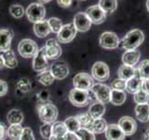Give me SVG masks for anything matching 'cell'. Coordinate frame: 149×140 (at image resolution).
Instances as JSON below:
<instances>
[{
	"mask_svg": "<svg viewBox=\"0 0 149 140\" xmlns=\"http://www.w3.org/2000/svg\"><path fill=\"white\" fill-rule=\"evenodd\" d=\"M144 40V35L143 31L139 29H133L127 33L123 39L121 40L122 48L126 50H134L141 45Z\"/></svg>",
	"mask_w": 149,
	"mask_h": 140,
	"instance_id": "6da1fadb",
	"label": "cell"
},
{
	"mask_svg": "<svg viewBox=\"0 0 149 140\" xmlns=\"http://www.w3.org/2000/svg\"><path fill=\"white\" fill-rule=\"evenodd\" d=\"M38 115L44 123H53L58 118V109L54 105L47 103L38 107Z\"/></svg>",
	"mask_w": 149,
	"mask_h": 140,
	"instance_id": "7a4b0ae2",
	"label": "cell"
},
{
	"mask_svg": "<svg viewBox=\"0 0 149 140\" xmlns=\"http://www.w3.org/2000/svg\"><path fill=\"white\" fill-rule=\"evenodd\" d=\"M25 14L30 22L36 23L43 21L46 16V8L40 3H32L27 7Z\"/></svg>",
	"mask_w": 149,
	"mask_h": 140,
	"instance_id": "3957f363",
	"label": "cell"
},
{
	"mask_svg": "<svg viewBox=\"0 0 149 140\" xmlns=\"http://www.w3.org/2000/svg\"><path fill=\"white\" fill-rule=\"evenodd\" d=\"M19 53L23 58H33L38 52V46L36 42L30 38H24L20 41L18 45Z\"/></svg>",
	"mask_w": 149,
	"mask_h": 140,
	"instance_id": "277c9868",
	"label": "cell"
},
{
	"mask_svg": "<svg viewBox=\"0 0 149 140\" xmlns=\"http://www.w3.org/2000/svg\"><path fill=\"white\" fill-rule=\"evenodd\" d=\"M69 100L72 105L77 107L86 106L91 102V98L88 91L78 90V89H73L69 93Z\"/></svg>",
	"mask_w": 149,
	"mask_h": 140,
	"instance_id": "5b68a950",
	"label": "cell"
},
{
	"mask_svg": "<svg viewBox=\"0 0 149 140\" xmlns=\"http://www.w3.org/2000/svg\"><path fill=\"white\" fill-rule=\"evenodd\" d=\"M73 84H74V87L76 89L88 91V92L91 90L92 86L94 85L92 77L90 74L85 73V72L77 73L73 78Z\"/></svg>",
	"mask_w": 149,
	"mask_h": 140,
	"instance_id": "8992f818",
	"label": "cell"
},
{
	"mask_svg": "<svg viewBox=\"0 0 149 140\" xmlns=\"http://www.w3.org/2000/svg\"><path fill=\"white\" fill-rule=\"evenodd\" d=\"M99 43L102 48L106 50H115L119 46V38L113 32H104L100 36Z\"/></svg>",
	"mask_w": 149,
	"mask_h": 140,
	"instance_id": "52a82bcc",
	"label": "cell"
},
{
	"mask_svg": "<svg viewBox=\"0 0 149 140\" xmlns=\"http://www.w3.org/2000/svg\"><path fill=\"white\" fill-rule=\"evenodd\" d=\"M77 28L74 23H67L63 26L61 31L57 34V40L60 43L66 44L71 42L77 36Z\"/></svg>",
	"mask_w": 149,
	"mask_h": 140,
	"instance_id": "ba28073f",
	"label": "cell"
},
{
	"mask_svg": "<svg viewBox=\"0 0 149 140\" xmlns=\"http://www.w3.org/2000/svg\"><path fill=\"white\" fill-rule=\"evenodd\" d=\"M111 88L107 85L102 83L94 84L91 88V92L94 93V96L97 101L101 103H108L110 102V95H111Z\"/></svg>",
	"mask_w": 149,
	"mask_h": 140,
	"instance_id": "9c48e42d",
	"label": "cell"
},
{
	"mask_svg": "<svg viewBox=\"0 0 149 140\" xmlns=\"http://www.w3.org/2000/svg\"><path fill=\"white\" fill-rule=\"evenodd\" d=\"M92 77L98 81H106L110 77L109 67L104 62H97L91 68Z\"/></svg>",
	"mask_w": 149,
	"mask_h": 140,
	"instance_id": "30bf717a",
	"label": "cell"
},
{
	"mask_svg": "<svg viewBox=\"0 0 149 140\" xmlns=\"http://www.w3.org/2000/svg\"><path fill=\"white\" fill-rule=\"evenodd\" d=\"M46 57L50 60H56L62 55V48L59 44L58 40L50 38L47 40L46 45L44 46Z\"/></svg>",
	"mask_w": 149,
	"mask_h": 140,
	"instance_id": "8fae6325",
	"label": "cell"
},
{
	"mask_svg": "<svg viewBox=\"0 0 149 140\" xmlns=\"http://www.w3.org/2000/svg\"><path fill=\"white\" fill-rule=\"evenodd\" d=\"M86 14L88 15V19L91 20V23H94V24L102 23L106 18L105 12L98 5H94V6L88 8L86 10Z\"/></svg>",
	"mask_w": 149,
	"mask_h": 140,
	"instance_id": "7c38bea8",
	"label": "cell"
},
{
	"mask_svg": "<svg viewBox=\"0 0 149 140\" xmlns=\"http://www.w3.org/2000/svg\"><path fill=\"white\" fill-rule=\"evenodd\" d=\"M47 59L48 58L46 57L44 47H42L38 50V52L33 57V69L38 73L46 70L48 68V60Z\"/></svg>",
	"mask_w": 149,
	"mask_h": 140,
	"instance_id": "4fadbf2b",
	"label": "cell"
},
{
	"mask_svg": "<svg viewBox=\"0 0 149 140\" xmlns=\"http://www.w3.org/2000/svg\"><path fill=\"white\" fill-rule=\"evenodd\" d=\"M50 72L56 79H63L69 75V68L63 61H58L50 66Z\"/></svg>",
	"mask_w": 149,
	"mask_h": 140,
	"instance_id": "5bb4252c",
	"label": "cell"
},
{
	"mask_svg": "<svg viewBox=\"0 0 149 140\" xmlns=\"http://www.w3.org/2000/svg\"><path fill=\"white\" fill-rule=\"evenodd\" d=\"M74 25L79 32H86L91 28V22L86 12H78L74 17Z\"/></svg>",
	"mask_w": 149,
	"mask_h": 140,
	"instance_id": "9a60e30c",
	"label": "cell"
},
{
	"mask_svg": "<svg viewBox=\"0 0 149 140\" xmlns=\"http://www.w3.org/2000/svg\"><path fill=\"white\" fill-rule=\"evenodd\" d=\"M118 126L123 131L125 135H132L137 130V123L133 118L130 117H122L118 121Z\"/></svg>",
	"mask_w": 149,
	"mask_h": 140,
	"instance_id": "2e32d148",
	"label": "cell"
},
{
	"mask_svg": "<svg viewBox=\"0 0 149 140\" xmlns=\"http://www.w3.org/2000/svg\"><path fill=\"white\" fill-rule=\"evenodd\" d=\"M142 82H143V78H141L139 74L138 69H135V75L130 78L129 80L126 81V90L130 93H136L141 90V86H142Z\"/></svg>",
	"mask_w": 149,
	"mask_h": 140,
	"instance_id": "e0dca14e",
	"label": "cell"
},
{
	"mask_svg": "<svg viewBox=\"0 0 149 140\" xmlns=\"http://www.w3.org/2000/svg\"><path fill=\"white\" fill-rule=\"evenodd\" d=\"M13 38V33L9 29H0V51H5L10 50L11 40Z\"/></svg>",
	"mask_w": 149,
	"mask_h": 140,
	"instance_id": "ac0fdd59",
	"label": "cell"
},
{
	"mask_svg": "<svg viewBox=\"0 0 149 140\" xmlns=\"http://www.w3.org/2000/svg\"><path fill=\"white\" fill-rule=\"evenodd\" d=\"M125 134L120 129L118 124H109L105 131V137L107 140H124Z\"/></svg>",
	"mask_w": 149,
	"mask_h": 140,
	"instance_id": "d6986e66",
	"label": "cell"
},
{
	"mask_svg": "<svg viewBox=\"0 0 149 140\" xmlns=\"http://www.w3.org/2000/svg\"><path fill=\"white\" fill-rule=\"evenodd\" d=\"M140 57H141V52L139 50H127L122 55V62L126 65L134 66L138 64Z\"/></svg>",
	"mask_w": 149,
	"mask_h": 140,
	"instance_id": "ffe728a7",
	"label": "cell"
},
{
	"mask_svg": "<svg viewBox=\"0 0 149 140\" xmlns=\"http://www.w3.org/2000/svg\"><path fill=\"white\" fill-rule=\"evenodd\" d=\"M105 113V106L104 103L99 101L92 103L91 106L88 108V114L93 120H97L102 118Z\"/></svg>",
	"mask_w": 149,
	"mask_h": 140,
	"instance_id": "44dd1931",
	"label": "cell"
},
{
	"mask_svg": "<svg viewBox=\"0 0 149 140\" xmlns=\"http://www.w3.org/2000/svg\"><path fill=\"white\" fill-rule=\"evenodd\" d=\"M34 32H35L36 36L40 37V38L48 36L51 32L48 20H43L39 22L35 23L34 24Z\"/></svg>",
	"mask_w": 149,
	"mask_h": 140,
	"instance_id": "7402d4cb",
	"label": "cell"
},
{
	"mask_svg": "<svg viewBox=\"0 0 149 140\" xmlns=\"http://www.w3.org/2000/svg\"><path fill=\"white\" fill-rule=\"evenodd\" d=\"M136 118L142 123H147L149 120V105L141 104L135 106Z\"/></svg>",
	"mask_w": 149,
	"mask_h": 140,
	"instance_id": "603a6c76",
	"label": "cell"
},
{
	"mask_svg": "<svg viewBox=\"0 0 149 140\" xmlns=\"http://www.w3.org/2000/svg\"><path fill=\"white\" fill-rule=\"evenodd\" d=\"M107 126L108 125H107L106 120L102 118H100L97 120H93L88 130L93 134H102V133H105Z\"/></svg>",
	"mask_w": 149,
	"mask_h": 140,
	"instance_id": "cb8c5ba5",
	"label": "cell"
},
{
	"mask_svg": "<svg viewBox=\"0 0 149 140\" xmlns=\"http://www.w3.org/2000/svg\"><path fill=\"white\" fill-rule=\"evenodd\" d=\"M22 130L23 128L21 124H10L7 130V136L10 140H20Z\"/></svg>",
	"mask_w": 149,
	"mask_h": 140,
	"instance_id": "d4e9b609",
	"label": "cell"
},
{
	"mask_svg": "<svg viewBox=\"0 0 149 140\" xmlns=\"http://www.w3.org/2000/svg\"><path fill=\"white\" fill-rule=\"evenodd\" d=\"M3 59H4V63H5V66L8 68H15L18 65V61L16 58V55L14 53V51L9 50L3 52Z\"/></svg>",
	"mask_w": 149,
	"mask_h": 140,
	"instance_id": "484cf974",
	"label": "cell"
},
{
	"mask_svg": "<svg viewBox=\"0 0 149 140\" xmlns=\"http://www.w3.org/2000/svg\"><path fill=\"white\" fill-rule=\"evenodd\" d=\"M118 77L123 80H129L135 75V68L134 66H130V65L123 64L118 68Z\"/></svg>",
	"mask_w": 149,
	"mask_h": 140,
	"instance_id": "4316f807",
	"label": "cell"
},
{
	"mask_svg": "<svg viewBox=\"0 0 149 140\" xmlns=\"http://www.w3.org/2000/svg\"><path fill=\"white\" fill-rule=\"evenodd\" d=\"M7 119L9 124H21L23 120V114L19 109H11L8 113Z\"/></svg>",
	"mask_w": 149,
	"mask_h": 140,
	"instance_id": "83f0119b",
	"label": "cell"
},
{
	"mask_svg": "<svg viewBox=\"0 0 149 140\" xmlns=\"http://www.w3.org/2000/svg\"><path fill=\"white\" fill-rule=\"evenodd\" d=\"M126 101V93L124 91L112 90L110 95V102L115 106H120Z\"/></svg>",
	"mask_w": 149,
	"mask_h": 140,
	"instance_id": "f1b7e54d",
	"label": "cell"
},
{
	"mask_svg": "<svg viewBox=\"0 0 149 140\" xmlns=\"http://www.w3.org/2000/svg\"><path fill=\"white\" fill-rule=\"evenodd\" d=\"M54 79L55 78L52 76V74H51L50 69H46L37 75V80L41 84H43L44 86H49L50 84H52Z\"/></svg>",
	"mask_w": 149,
	"mask_h": 140,
	"instance_id": "f546056e",
	"label": "cell"
},
{
	"mask_svg": "<svg viewBox=\"0 0 149 140\" xmlns=\"http://www.w3.org/2000/svg\"><path fill=\"white\" fill-rule=\"evenodd\" d=\"M98 6L105 13H112L118 8V1L116 0H100Z\"/></svg>",
	"mask_w": 149,
	"mask_h": 140,
	"instance_id": "4dcf8cb0",
	"label": "cell"
},
{
	"mask_svg": "<svg viewBox=\"0 0 149 140\" xmlns=\"http://www.w3.org/2000/svg\"><path fill=\"white\" fill-rule=\"evenodd\" d=\"M51 132H52V135L63 137L68 131H67V128H66V126H65L64 123H62V121H55V123H52Z\"/></svg>",
	"mask_w": 149,
	"mask_h": 140,
	"instance_id": "1f68e13d",
	"label": "cell"
},
{
	"mask_svg": "<svg viewBox=\"0 0 149 140\" xmlns=\"http://www.w3.org/2000/svg\"><path fill=\"white\" fill-rule=\"evenodd\" d=\"M64 124L66 126L67 131L71 133H77L80 129V124H79L77 119L76 117H69L64 120Z\"/></svg>",
	"mask_w": 149,
	"mask_h": 140,
	"instance_id": "d6a6232c",
	"label": "cell"
},
{
	"mask_svg": "<svg viewBox=\"0 0 149 140\" xmlns=\"http://www.w3.org/2000/svg\"><path fill=\"white\" fill-rule=\"evenodd\" d=\"M76 118L77 119L79 124H80L81 128H85L88 129L90 128L91 124L92 123L93 119L90 116L88 113H82V114H78L77 116H76Z\"/></svg>",
	"mask_w": 149,
	"mask_h": 140,
	"instance_id": "836d02e7",
	"label": "cell"
},
{
	"mask_svg": "<svg viewBox=\"0 0 149 140\" xmlns=\"http://www.w3.org/2000/svg\"><path fill=\"white\" fill-rule=\"evenodd\" d=\"M138 71L143 79L149 78V60H143L138 65Z\"/></svg>",
	"mask_w": 149,
	"mask_h": 140,
	"instance_id": "e575fe53",
	"label": "cell"
},
{
	"mask_svg": "<svg viewBox=\"0 0 149 140\" xmlns=\"http://www.w3.org/2000/svg\"><path fill=\"white\" fill-rule=\"evenodd\" d=\"M49 25L50 27V30L51 32L55 33V34H58V33L61 31V29L63 28V22L60 19L56 18V17H51L49 18Z\"/></svg>",
	"mask_w": 149,
	"mask_h": 140,
	"instance_id": "d590c367",
	"label": "cell"
},
{
	"mask_svg": "<svg viewBox=\"0 0 149 140\" xmlns=\"http://www.w3.org/2000/svg\"><path fill=\"white\" fill-rule=\"evenodd\" d=\"M133 100L137 105L147 104V103L149 102V94H148V93H146V92L140 90L136 93H134Z\"/></svg>",
	"mask_w": 149,
	"mask_h": 140,
	"instance_id": "8d00e7d4",
	"label": "cell"
},
{
	"mask_svg": "<svg viewBox=\"0 0 149 140\" xmlns=\"http://www.w3.org/2000/svg\"><path fill=\"white\" fill-rule=\"evenodd\" d=\"M79 140H95V135L90 130L85 128H80L76 133Z\"/></svg>",
	"mask_w": 149,
	"mask_h": 140,
	"instance_id": "74e56055",
	"label": "cell"
},
{
	"mask_svg": "<svg viewBox=\"0 0 149 140\" xmlns=\"http://www.w3.org/2000/svg\"><path fill=\"white\" fill-rule=\"evenodd\" d=\"M9 13H10L14 18L20 19L24 15L25 11L23 7L21 6V5H12V6H10V8H9Z\"/></svg>",
	"mask_w": 149,
	"mask_h": 140,
	"instance_id": "f35d334b",
	"label": "cell"
},
{
	"mask_svg": "<svg viewBox=\"0 0 149 140\" xmlns=\"http://www.w3.org/2000/svg\"><path fill=\"white\" fill-rule=\"evenodd\" d=\"M17 89L22 92H28L31 90V82L28 78H22L17 83Z\"/></svg>",
	"mask_w": 149,
	"mask_h": 140,
	"instance_id": "ab89813d",
	"label": "cell"
},
{
	"mask_svg": "<svg viewBox=\"0 0 149 140\" xmlns=\"http://www.w3.org/2000/svg\"><path fill=\"white\" fill-rule=\"evenodd\" d=\"M51 129H52V123H44L43 125H41L40 127L41 136L44 139H49L51 135H52Z\"/></svg>",
	"mask_w": 149,
	"mask_h": 140,
	"instance_id": "60d3db41",
	"label": "cell"
},
{
	"mask_svg": "<svg viewBox=\"0 0 149 140\" xmlns=\"http://www.w3.org/2000/svg\"><path fill=\"white\" fill-rule=\"evenodd\" d=\"M112 90H118V91H125L126 90V80H123L121 78H116L111 84Z\"/></svg>",
	"mask_w": 149,
	"mask_h": 140,
	"instance_id": "b9f144b4",
	"label": "cell"
},
{
	"mask_svg": "<svg viewBox=\"0 0 149 140\" xmlns=\"http://www.w3.org/2000/svg\"><path fill=\"white\" fill-rule=\"evenodd\" d=\"M20 140H35V135H34V134H33L32 129L29 127L23 128Z\"/></svg>",
	"mask_w": 149,
	"mask_h": 140,
	"instance_id": "7bdbcfd3",
	"label": "cell"
},
{
	"mask_svg": "<svg viewBox=\"0 0 149 140\" xmlns=\"http://www.w3.org/2000/svg\"><path fill=\"white\" fill-rule=\"evenodd\" d=\"M8 83L4 80H1L0 79V96H4L7 94L8 92Z\"/></svg>",
	"mask_w": 149,
	"mask_h": 140,
	"instance_id": "ee69618b",
	"label": "cell"
},
{
	"mask_svg": "<svg viewBox=\"0 0 149 140\" xmlns=\"http://www.w3.org/2000/svg\"><path fill=\"white\" fill-rule=\"evenodd\" d=\"M7 136V128L4 123H0V140H4Z\"/></svg>",
	"mask_w": 149,
	"mask_h": 140,
	"instance_id": "f6af8a7d",
	"label": "cell"
},
{
	"mask_svg": "<svg viewBox=\"0 0 149 140\" xmlns=\"http://www.w3.org/2000/svg\"><path fill=\"white\" fill-rule=\"evenodd\" d=\"M64 140H79L77 134L76 133H71V132H67L63 136Z\"/></svg>",
	"mask_w": 149,
	"mask_h": 140,
	"instance_id": "bcb514c9",
	"label": "cell"
},
{
	"mask_svg": "<svg viewBox=\"0 0 149 140\" xmlns=\"http://www.w3.org/2000/svg\"><path fill=\"white\" fill-rule=\"evenodd\" d=\"M141 90L143 91V92H146V93H148V94H149V78L143 79Z\"/></svg>",
	"mask_w": 149,
	"mask_h": 140,
	"instance_id": "7dc6e473",
	"label": "cell"
},
{
	"mask_svg": "<svg viewBox=\"0 0 149 140\" xmlns=\"http://www.w3.org/2000/svg\"><path fill=\"white\" fill-rule=\"evenodd\" d=\"M57 2L59 6H61L62 8H69L71 6L73 0H57Z\"/></svg>",
	"mask_w": 149,
	"mask_h": 140,
	"instance_id": "c3c4849f",
	"label": "cell"
},
{
	"mask_svg": "<svg viewBox=\"0 0 149 140\" xmlns=\"http://www.w3.org/2000/svg\"><path fill=\"white\" fill-rule=\"evenodd\" d=\"M49 140H64L63 136H56V135H51Z\"/></svg>",
	"mask_w": 149,
	"mask_h": 140,
	"instance_id": "681fc988",
	"label": "cell"
},
{
	"mask_svg": "<svg viewBox=\"0 0 149 140\" xmlns=\"http://www.w3.org/2000/svg\"><path fill=\"white\" fill-rule=\"evenodd\" d=\"M5 67V63H4V59H3V56L0 55V70L2 68Z\"/></svg>",
	"mask_w": 149,
	"mask_h": 140,
	"instance_id": "f907efd6",
	"label": "cell"
},
{
	"mask_svg": "<svg viewBox=\"0 0 149 140\" xmlns=\"http://www.w3.org/2000/svg\"><path fill=\"white\" fill-rule=\"evenodd\" d=\"M143 138H144V140H149V129H147V130H146V132L144 133V134H143Z\"/></svg>",
	"mask_w": 149,
	"mask_h": 140,
	"instance_id": "816d5d0a",
	"label": "cell"
},
{
	"mask_svg": "<svg viewBox=\"0 0 149 140\" xmlns=\"http://www.w3.org/2000/svg\"><path fill=\"white\" fill-rule=\"evenodd\" d=\"M40 4H46V3H49V2H50V1H52V0H37Z\"/></svg>",
	"mask_w": 149,
	"mask_h": 140,
	"instance_id": "f5cc1de1",
	"label": "cell"
},
{
	"mask_svg": "<svg viewBox=\"0 0 149 140\" xmlns=\"http://www.w3.org/2000/svg\"><path fill=\"white\" fill-rule=\"evenodd\" d=\"M146 8H147V10L149 12V0H147V1H146Z\"/></svg>",
	"mask_w": 149,
	"mask_h": 140,
	"instance_id": "db71d44e",
	"label": "cell"
},
{
	"mask_svg": "<svg viewBox=\"0 0 149 140\" xmlns=\"http://www.w3.org/2000/svg\"><path fill=\"white\" fill-rule=\"evenodd\" d=\"M81 1H86V0H81Z\"/></svg>",
	"mask_w": 149,
	"mask_h": 140,
	"instance_id": "11a10c76",
	"label": "cell"
}]
</instances>
